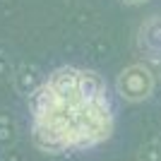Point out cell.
I'll return each mask as SVG.
<instances>
[{
	"label": "cell",
	"mask_w": 161,
	"mask_h": 161,
	"mask_svg": "<svg viewBox=\"0 0 161 161\" xmlns=\"http://www.w3.org/2000/svg\"><path fill=\"white\" fill-rule=\"evenodd\" d=\"M29 106L31 142L43 154L60 156L87 152L113 137L115 118L111 99H89L80 92V84L58 92L46 82L34 96H29Z\"/></svg>",
	"instance_id": "obj_1"
},
{
	"label": "cell",
	"mask_w": 161,
	"mask_h": 161,
	"mask_svg": "<svg viewBox=\"0 0 161 161\" xmlns=\"http://www.w3.org/2000/svg\"><path fill=\"white\" fill-rule=\"evenodd\" d=\"M115 92L120 94V99L130 101V103L144 101L154 92V75H152V70H149L147 65H142V63L128 65L118 75V80H115Z\"/></svg>",
	"instance_id": "obj_2"
},
{
	"label": "cell",
	"mask_w": 161,
	"mask_h": 161,
	"mask_svg": "<svg viewBox=\"0 0 161 161\" xmlns=\"http://www.w3.org/2000/svg\"><path fill=\"white\" fill-rule=\"evenodd\" d=\"M137 48L149 60L161 63V14H154L137 29Z\"/></svg>",
	"instance_id": "obj_3"
},
{
	"label": "cell",
	"mask_w": 161,
	"mask_h": 161,
	"mask_svg": "<svg viewBox=\"0 0 161 161\" xmlns=\"http://www.w3.org/2000/svg\"><path fill=\"white\" fill-rule=\"evenodd\" d=\"M46 80H48V77L41 72L36 65H22V67H17L14 75H12L14 89H17L22 96H27V99L36 94V92L46 84Z\"/></svg>",
	"instance_id": "obj_4"
},
{
	"label": "cell",
	"mask_w": 161,
	"mask_h": 161,
	"mask_svg": "<svg viewBox=\"0 0 161 161\" xmlns=\"http://www.w3.org/2000/svg\"><path fill=\"white\" fill-rule=\"evenodd\" d=\"M80 92L89 99H101L106 94V82L94 70H80Z\"/></svg>",
	"instance_id": "obj_5"
},
{
	"label": "cell",
	"mask_w": 161,
	"mask_h": 161,
	"mask_svg": "<svg viewBox=\"0 0 161 161\" xmlns=\"http://www.w3.org/2000/svg\"><path fill=\"white\" fill-rule=\"evenodd\" d=\"M14 140H17V130H14L12 120L0 115V147H10L14 144Z\"/></svg>",
	"instance_id": "obj_6"
},
{
	"label": "cell",
	"mask_w": 161,
	"mask_h": 161,
	"mask_svg": "<svg viewBox=\"0 0 161 161\" xmlns=\"http://www.w3.org/2000/svg\"><path fill=\"white\" fill-rule=\"evenodd\" d=\"M137 161H161V142H147L140 149Z\"/></svg>",
	"instance_id": "obj_7"
},
{
	"label": "cell",
	"mask_w": 161,
	"mask_h": 161,
	"mask_svg": "<svg viewBox=\"0 0 161 161\" xmlns=\"http://www.w3.org/2000/svg\"><path fill=\"white\" fill-rule=\"evenodd\" d=\"M7 75H14V72H12V67H10V58L0 51V80L7 77Z\"/></svg>",
	"instance_id": "obj_8"
},
{
	"label": "cell",
	"mask_w": 161,
	"mask_h": 161,
	"mask_svg": "<svg viewBox=\"0 0 161 161\" xmlns=\"http://www.w3.org/2000/svg\"><path fill=\"white\" fill-rule=\"evenodd\" d=\"M125 5H140V3H147V0H123Z\"/></svg>",
	"instance_id": "obj_9"
}]
</instances>
